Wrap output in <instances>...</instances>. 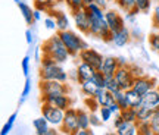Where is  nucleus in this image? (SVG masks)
<instances>
[{
    "instance_id": "53",
    "label": "nucleus",
    "mask_w": 159,
    "mask_h": 135,
    "mask_svg": "<svg viewBox=\"0 0 159 135\" xmlns=\"http://www.w3.org/2000/svg\"><path fill=\"white\" fill-rule=\"evenodd\" d=\"M34 19H35V22L41 19V11L40 9H34Z\"/></svg>"
},
{
    "instance_id": "56",
    "label": "nucleus",
    "mask_w": 159,
    "mask_h": 135,
    "mask_svg": "<svg viewBox=\"0 0 159 135\" xmlns=\"http://www.w3.org/2000/svg\"><path fill=\"white\" fill-rule=\"evenodd\" d=\"M83 2H84L85 5H90V3H93V2H94V0H83Z\"/></svg>"
},
{
    "instance_id": "26",
    "label": "nucleus",
    "mask_w": 159,
    "mask_h": 135,
    "mask_svg": "<svg viewBox=\"0 0 159 135\" xmlns=\"http://www.w3.org/2000/svg\"><path fill=\"white\" fill-rule=\"evenodd\" d=\"M118 135H136L137 134V124L136 122H127L124 120L122 124L116 128Z\"/></svg>"
},
{
    "instance_id": "49",
    "label": "nucleus",
    "mask_w": 159,
    "mask_h": 135,
    "mask_svg": "<svg viewBox=\"0 0 159 135\" xmlns=\"http://www.w3.org/2000/svg\"><path fill=\"white\" fill-rule=\"evenodd\" d=\"M122 122H124L122 116H121V115H116V118H115V120H114V128H115V129H116V128H118V126L122 124Z\"/></svg>"
},
{
    "instance_id": "5",
    "label": "nucleus",
    "mask_w": 159,
    "mask_h": 135,
    "mask_svg": "<svg viewBox=\"0 0 159 135\" xmlns=\"http://www.w3.org/2000/svg\"><path fill=\"white\" fill-rule=\"evenodd\" d=\"M41 115L49 120V124L52 126L61 129V126L63 124V118H65V110L53 106L50 103H43V106H41Z\"/></svg>"
},
{
    "instance_id": "17",
    "label": "nucleus",
    "mask_w": 159,
    "mask_h": 135,
    "mask_svg": "<svg viewBox=\"0 0 159 135\" xmlns=\"http://www.w3.org/2000/svg\"><path fill=\"white\" fill-rule=\"evenodd\" d=\"M119 68V62H118V57H114V56H108L105 57L103 60V66H102V71L105 75H115V72L118 71Z\"/></svg>"
},
{
    "instance_id": "47",
    "label": "nucleus",
    "mask_w": 159,
    "mask_h": 135,
    "mask_svg": "<svg viewBox=\"0 0 159 135\" xmlns=\"http://www.w3.org/2000/svg\"><path fill=\"white\" fill-rule=\"evenodd\" d=\"M130 68H131V71H133V73H134L136 76L144 75V73H143V69H142L140 66H136V65H130Z\"/></svg>"
},
{
    "instance_id": "3",
    "label": "nucleus",
    "mask_w": 159,
    "mask_h": 135,
    "mask_svg": "<svg viewBox=\"0 0 159 135\" xmlns=\"http://www.w3.org/2000/svg\"><path fill=\"white\" fill-rule=\"evenodd\" d=\"M89 18H90V33H89V35L100 38L105 43H112L114 33H112V29L109 28L106 19L94 16V15H89Z\"/></svg>"
},
{
    "instance_id": "19",
    "label": "nucleus",
    "mask_w": 159,
    "mask_h": 135,
    "mask_svg": "<svg viewBox=\"0 0 159 135\" xmlns=\"http://www.w3.org/2000/svg\"><path fill=\"white\" fill-rule=\"evenodd\" d=\"M96 98H97V101L100 103V106H111L115 101L114 93L108 91L106 88H99L96 93Z\"/></svg>"
},
{
    "instance_id": "48",
    "label": "nucleus",
    "mask_w": 159,
    "mask_h": 135,
    "mask_svg": "<svg viewBox=\"0 0 159 135\" xmlns=\"http://www.w3.org/2000/svg\"><path fill=\"white\" fill-rule=\"evenodd\" d=\"M25 40H27V43H28L30 46L34 43V35L31 33V29H27V31H25Z\"/></svg>"
},
{
    "instance_id": "25",
    "label": "nucleus",
    "mask_w": 159,
    "mask_h": 135,
    "mask_svg": "<svg viewBox=\"0 0 159 135\" xmlns=\"http://www.w3.org/2000/svg\"><path fill=\"white\" fill-rule=\"evenodd\" d=\"M18 6H19V12L22 13L27 25H33L35 22V19H34V11L31 9V6H28L27 3H24V2H19Z\"/></svg>"
},
{
    "instance_id": "42",
    "label": "nucleus",
    "mask_w": 159,
    "mask_h": 135,
    "mask_svg": "<svg viewBox=\"0 0 159 135\" xmlns=\"http://www.w3.org/2000/svg\"><path fill=\"white\" fill-rule=\"evenodd\" d=\"M30 93H31V79L27 78L25 84H24V88H22V94H21V100H19V104H22L24 101L27 100V97L30 96Z\"/></svg>"
},
{
    "instance_id": "18",
    "label": "nucleus",
    "mask_w": 159,
    "mask_h": 135,
    "mask_svg": "<svg viewBox=\"0 0 159 135\" xmlns=\"http://www.w3.org/2000/svg\"><path fill=\"white\" fill-rule=\"evenodd\" d=\"M125 97H127V101H128V106L130 107H140L143 104V96L142 94H139L134 88H128V90H125Z\"/></svg>"
},
{
    "instance_id": "7",
    "label": "nucleus",
    "mask_w": 159,
    "mask_h": 135,
    "mask_svg": "<svg viewBox=\"0 0 159 135\" xmlns=\"http://www.w3.org/2000/svg\"><path fill=\"white\" fill-rule=\"evenodd\" d=\"M61 132L68 135H77L80 131L78 126V118H77V109L69 107L65 110V118H63V124L61 126Z\"/></svg>"
},
{
    "instance_id": "52",
    "label": "nucleus",
    "mask_w": 159,
    "mask_h": 135,
    "mask_svg": "<svg viewBox=\"0 0 159 135\" xmlns=\"http://www.w3.org/2000/svg\"><path fill=\"white\" fill-rule=\"evenodd\" d=\"M94 3H97V5L100 6V7H103V9H106V5H108V0H94Z\"/></svg>"
},
{
    "instance_id": "2",
    "label": "nucleus",
    "mask_w": 159,
    "mask_h": 135,
    "mask_svg": "<svg viewBox=\"0 0 159 135\" xmlns=\"http://www.w3.org/2000/svg\"><path fill=\"white\" fill-rule=\"evenodd\" d=\"M41 51H43V54L52 56L55 60H57V62L62 63V65L68 62L69 57L72 56L57 33L55 34V35H52L50 38L41 46Z\"/></svg>"
},
{
    "instance_id": "32",
    "label": "nucleus",
    "mask_w": 159,
    "mask_h": 135,
    "mask_svg": "<svg viewBox=\"0 0 159 135\" xmlns=\"http://www.w3.org/2000/svg\"><path fill=\"white\" fill-rule=\"evenodd\" d=\"M114 97H115V101L121 106V110H122V109H127V107H130L128 106V101H127V97H125V91L124 90L115 91Z\"/></svg>"
},
{
    "instance_id": "58",
    "label": "nucleus",
    "mask_w": 159,
    "mask_h": 135,
    "mask_svg": "<svg viewBox=\"0 0 159 135\" xmlns=\"http://www.w3.org/2000/svg\"><path fill=\"white\" fill-rule=\"evenodd\" d=\"M53 2H56V3H57V2H62V0H53Z\"/></svg>"
},
{
    "instance_id": "9",
    "label": "nucleus",
    "mask_w": 159,
    "mask_h": 135,
    "mask_svg": "<svg viewBox=\"0 0 159 135\" xmlns=\"http://www.w3.org/2000/svg\"><path fill=\"white\" fill-rule=\"evenodd\" d=\"M115 78L118 81L121 90H128V88H133V84H134V79H136V75L133 73L130 65H125V66H119L118 71L115 72Z\"/></svg>"
},
{
    "instance_id": "28",
    "label": "nucleus",
    "mask_w": 159,
    "mask_h": 135,
    "mask_svg": "<svg viewBox=\"0 0 159 135\" xmlns=\"http://www.w3.org/2000/svg\"><path fill=\"white\" fill-rule=\"evenodd\" d=\"M84 106L90 113H97L100 109V103L97 101L96 97H85L84 98Z\"/></svg>"
},
{
    "instance_id": "39",
    "label": "nucleus",
    "mask_w": 159,
    "mask_h": 135,
    "mask_svg": "<svg viewBox=\"0 0 159 135\" xmlns=\"http://www.w3.org/2000/svg\"><path fill=\"white\" fill-rule=\"evenodd\" d=\"M63 2H66V5L69 6V9L72 12L80 11V9H84L85 7V3L83 0H63Z\"/></svg>"
},
{
    "instance_id": "22",
    "label": "nucleus",
    "mask_w": 159,
    "mask_h": 135,
    "mask_svg": "<svg viewBox=\"0 0 159 135\" xmlns=\"http://www.w3.org/2000/svg\"><path fill=\"white\" fill-rule=\"evenodd\" d=\"M80 88H81V93H83L85 97H96V93H97V90H99L97 84L93 79H87L84 82H81V84H80Z\"/></svg>"
},
{
    "instance_id": "33",
    "label": "nucleus",
    "mask_w": 159,
    "mask_h": 135,
    "mask_svg": "<svg viewBox=\"0 0 159 135\" xmlns=\"http://www.w3.org/2000/svg\"><path fill=\"white\" fill-rule=\"evenodd\" d=\"M136 7L142 13H149L152 9V0H136Z\"/></svg>"
},
{
    "instance_id": "31",
    "label": "nucleus",
    "mask_w": 159,
    "mask_h": 135,
    "mask_svg": "<svg viewBox=\"0 0 159 135\" xmlns=\"http://www.w3.org/2000/svg\"><path fill=\"white\" fill-rule=\"evenodd\" d=\"M137 134L139 135H155L150 122H137Z\"/></svg>"
},
{
    "instance_id": "21",
    "label": "nucleus",
    "mask_w": 159,
    "mask_h": 135,
    "mask_svg": "<svg viewBox=\"0 0 159 135\" xmlns=\"http://www.w3.org/2000/svg\"><path fill=\"white\" fill-rule=\"evenodd\" d=\"M50 15L55 18V21H56L57 31H65V29H69V19H68V16H66L63 12L50 11Z\"/></svg>"
},
{
    "instance_id": "6",
    "label": "nucleus",
    "mask_w": 159,
    "mask_h": 135,
    "mask_svg": "<svg viewBox=\"0 0 159 135\" xmlns=\"http://www.w3.org/2000/svg\"><path fill=\"white\" fill-rule=\"evenodd\" d=\"M41 96H55V94H68L69 88L65 82L56 79H41L40 82Z\"/></svg>"
},
{
    "instance_id": "27",
    "label": "nucleus",
    "mask_w": 159,
    "mask_h": 135,
    "mask_svg": "<svg viewBox=\"0 0 159 135\" xmlns=\"http://www.w3.org/2000/svg\"><path fill=\"white\" fill-rule=\"evenodd\" d=\"M124 120L127 122H136L137 124V110L134 107H127V109H122L121 113H119Z\"/></svg>"
},
{
    "instance_id": "55",
    "label": "nucleus",
    "mask_w": 159,
    "mask_h": 135,
    "mask_svg": "<svg viewBox=\"0 0 159 135\" xmlns=\"http://www.w3.org/2000/svg\"><path fill=\"white\" fill-rule=\"evenodd\" d=\"M40 50H41V47H37V49H35V59H37V60H41V59H40Z\"/></svg>"
},
{
    "instance_id": "37",
    "label": "nucleus",
    "mask_w": 159,
    "mask_h": 135,
    "mask_svg": "<svg viewBox=\"0 0 159 135\" xmlns=\"http://www.w3.org/2000/svg\"><path fill=\"white\" fill-rule=\"evenodd\" d=\"M149 46H150V49H152L155 53L159 54V31L149 35Z\"/></svg>"
},
{
    "instance_id": "12",
    "label": "nucleus",
    "mask_w": 159,
    "mask_h": 135,
    "mask_svg": "<svg viewBox=\"0 0 159 135\" xmlns=\"http://www.w3.org/2000/svg\"><path fill=\"white\" fill-rule=\"evenodd\" d=\"M43 103H50L53 106L59 107L62 110H66L69 107H72V98L68 94H55V96H41Z\"/></svg>"
},
{
    "instance_id": "8",
    "label": "nucleus",
    "mask_w": 159,
    "mask_h": 135,
    "mask_svg": "<svg viewBox=\"0 0 159 135\" xmlns=\"http://www.w3.org/2000/svg\"><path fill=\"white\" fill-rule=\"evenodd\" d=\"M78 59L81 62H85V63H89V65H91L96 71H100V69H102L103 60H105V57H103L99 51L94 50V49H90V47L80 51Z\"/></svg>"
},
{
    "instance_id": "54",
    "label": "nucleus",
    "mask_w": 159,
    "mask_h": 135,
    "mask_svg": "<svg viewBox=\"0 0 159 135\" xmlns=\"http://www.w3.org/2000/svg\"><path fill=\"white\" fill-rule=\"evenodd\" d=\"M118 62H119V66H125V65H128V63H127V59H125L124 56H119Z\"/></svg>"
},
{
    "instance_id": "46",
    "label": "nucleus",
    "mask_w": 159,
    "mask_h": 135,
    "mask_svg": "<svg viewBox=\"0 0 159 135\" xmlns=\"http://www.w3.org/2000/svg\"><path fill=\"white\" fill-rule=\"evenodd\" d=\"M44 27L47 29H50V31H55V29H57V25H56L55 18H46V19H44Z\"/></svg>"
},
{
    "instance_id": "44",
    "label": "nucleus",
    "mask_w": 159,
    "mask_h": 135,
    "mask_svg": "<svg viewBox=\"0 0 159 135\" xmlns=\"http://www.w3.org/2000/svg\"><path fill=\"white\" fill-rule=\"evenodd\" d=\"M102 118H100V115H96V113H90V124L93 128H97V126H100L102 125Z\"/></svg>"
},
{
    "instance_id": "50",
    "label": "nucleus",
    "mask_w": 159,
    "mask_h": 135,
    "mask_svg": "<svg viewBox=\"0 0 159 135\" xmlns=\"http://www.w3.org/2000/svg\"><path fill=\"white\" fill-rule=\"evenodd\" d=\"M130 31H131V37H133V38H140V34L142 33H140V29L137 28V27H134V28L130 29Z\"/></svg>"
},
{
    "instance_id": "51",
    "label": "nucleus",
    "mask_w": 159,
    "mask_h": 135,
    "mask_svg": "<svg viewBox=\"0 0 159 135\" xmlns=\"http://www.w3.org/2000/svg\"><path fill=\"white\" fill-rule=\"evenodd\" d=\"M77 135H93V131L89 128V129H80L77 132Z\"/></svg>"
},
{
    "instance_id": "15",
    "label": "nucleus",
    "mask_w": 159,
    "mask_h": 135,
    "mask_svg": "<svg viewBox=\"0 0 159 135\" xmlns=\"http://www.w3.org/2000/svg\"><path fill=\"white\" fill-rule=\"evenodd\" d=\"M75 71H77V76H78V84L84 82L87 79H91L93 75H94V72H96L94 68L91 66V65H89V63H85V62L80 63Z\"/></svg>"
},
{
    "instance_id": "13",
    "label": "nucleus",
    "mask_w": 159,
    "mask_h": 135,
    "mask_svg": "<svg viewBox=\"0 0 159 135\" xmlns=\"http://www.w3.org/2000/svg\"><path fill=\"white\" fill-rule=\"evenodd\" d=\"M105 19H106V22H108L109 28L112 29V33L121 29L125 25L124 18L121 16L116 11H112V9H111V11H105Z\"/></svg>"
},
{
    "instance_id": "23",
    "label": "nucleus",
    "mask_w": 159,
    "mask_h": 135,
    "mask_svg": "<svg viewBox=\"0 0 159 135\" xmlns=\"http://www.w3.org/2000/svg\"><path fill=\"white\" fill-rule=\"evenodd\" d=\"M77 118H78L80 129H89L91 128L90 124V112L85 109H77Z\"/></svg>"
},
{
    "instance_id": "16",
    "label": "nucleus",
    "mask_w": 159,
    "mask_h": 135,
    "mask_svg": "<svg viewBox=\"0 0 159 135\" xmlns=\"http://www.w3.org/2000/svg\"><path fill=\"white\" fill-rule=\"evenodd\" d=\"M143 104L150 107V109H156L159 107V88L155 87L153 90H150L143 96Z\"/></svg>"
},
{
    "instance_id": "4",
    "label": "nucleus",
    "mask_w": 159,
    "mask_h": 135,
    "mask_svg": "<svg viewBox=\"0 0 159 135\" xmlns=\"http://www.w3.org/2000/svg\"><path fill=\"white\" fill-rule=\"evenodd\" d=\"M57 34H59V37L62 38V41L65 43L66 49L69 50V53H71L72 56H78L81 50L89 49V44L80 37L78 34L74 33V31H71V29L57 31Z\"/></svg>"
},
{
    "instance_id": "35",
    "label": "nucleus",
    "mask_w": 159,
    "mask_h": 135,
    "mask_svg": "<svg viewBox=\"0 0 159 135\" xmlns=\"http://www.w3.org/2000/svg\"><path fill=\"white\" fill-rule=\"evenodd\" d=\"M115 3L124 12H128L133 7H136V0H115Z\"/></svg>"
},
{
    "instance_id": "41",
    "label": "nucleus",
    "mask_w": 159,
    "mask_h": 135,
    "mask_svg": "<svg viewBox=\"0 0 159 135\" xmlns=\"http://www.w3.org/2000/svg\"><path fill=\"white\" fill-rule=\"evenodd\" d=\"M139 13H142V12L139 11L137 7H133L131 11L125 12V21H127V22H130V24H136L137 15H139Z\"/></svg>"
},
{
    "instance_id": "1",
    "label": "nucleus",
    "mask_w": 159,
    "mask_h": 135,
    "mask_svg": "<svg viewBox=\"0 0 159 135\" xmlns=\"http://www.w3.org/2000/svg\"><path fill=\"white\" fill-rule=\"evenodd\" d=\"M40 62V79H56L61 82L68 81L69 73L62 68V63L55 60L52 56L43 54Z\"/></svg>"
},
{
    "instance_id": "24",
    "label": "nucleus",
    "mask_w": 159,
    "mask_h": 135,
    "mask_svg": "<svg viewBox=\"0 0 159 135\" xmlns=\"http://www.w3.org/2000/svg\"><path fill=\"white\" fill-rule=\"evenodd\" d=\"M137 122H150V119L153 116L155 109H150V107L142 104L140 107H137Z\"/></svg>"
},
{
    "instance_id": "30",
    "label": "nucleus",
    "mask_w": 159,
    "mask_h": 135,
    "mask_svg": "<svg viewBox=\"0 0 159 135\" xmlns=\"http://www.w3.org/2000/svg\"><path fill=\"white\" fill-rule=\"evenodd\" d=\"M34 3L35 9H40L43 12H50L56 2H53V0H34Z\"/></svg>"
},
{
    "instance_id": "45",
    "label": "nucleus",
    "mask_w": 159,
    "mask_h": 135,
    "mask_svg": "<svg viewBox=\"0 0 159 135\" xmlns=\"http://www.w3.org/2000/svg\"><path fill=\"white\" fill-rule=\"evenodd\" d=\"M152 24L153 27L159 31V5L153 9V13H152Z\"/></svg>"
},
{
    "instance_id": "14",
    "label": "nucleus",
    "mask_w": 159,
    "mask_h": 135,
    "mask_svg": "<svg viewBox=\"0 0 159 135\" xmlns=\"http://www.w3.org/2000/svg\"><path fill=\"white\" fill-rule=\"evenodd\" d=\"M131 31L127 27H122L121 29H118V31H115L114 35H112V43H114L116 47H125V46L128 44L131 41Z\"/></svg>"
},
{
    "instance_id": "20",
    "label": "nucleus",
    "mask_w": 159,
    "mask_h": 135,
    "mask_svg": "<svg viewBox=\"0 0 159 135\" xmlns=\"http://www.w3.org/2000/svg\"><path fill=\"white\" fill-rule=\"evenodd\" d=\"M33 126H34L35 134L37 135H47V132H49L52 125L49 124V120L41 115V118H37L33 120Z\"/></svg>"
},
{
    "instance_id": "36",
    "label": "nucleus",
    "mask_w": 159,
    "mask_h": 135,
    "mask_svg": "<svg viewBox=\"0 0 159 135\" xmlns=\"http://www.w3.org/2000/svg\"><path fill=\"white\" fill-rule=\"evenodd\" d=\"M91 79L96 82L99 88H105V84H106V75H105L102 71H96Z\"/></svg>"
},
{
    "instance_id": "57",
    "label": "nucleus",
    "mask_w": 159,
    "mask_h": 135,
    "mask_svg": "<svg viewBox=\"0 0 159 135\" xmlns=\"http://www.w3.org/2000/svg\"><path fill=\"white\" fill-rule=\"evenodd\" d=\"M13 2H15V3H16V5H18V3H19V2H21V0H13Z\"/></svg>"
},
{
    "instance_id": "40",
    "label": "nucleus",
    "mask_w": 159,
    "mask_h": 135,
    "mask_svg": "<svg viewBox=\"0 0 159 135\" xmlns=\"http://www.w3.org/2000/svg\"><path fill=\"white\" fill-rule=\"evenodd\" d=\"M99 115H100V118H102L103 122H109L114 113H112V110H111L108 106H100V109H99Z\"/></svg>"
},
{
    "instance_id": "38",
    "label": "nucleus",
    "mask_w": 159,
    "mask_h": 135,
    "mask_svg": "<svg viewBox=\"0 0 159 135\" xmlns=\"http://www.w3.org/2000/svg\"><path fill=\"white\" fill-rule=\"evenodd\" d=\"M150 126H152L155 135H159V107L155 109L153 116H152V119H150Z\"/></svg>"
},
{
    "instance_id": "10",
    "label": "nucleus",
    "mask_w": 159,
    "mask_h": 135,
    "mask_svg": "<svg viewBox=\"0 0 159 135\" xmlns=\"http://www.w3.org/2000/svg\"><path fill=\"white\" fill-rule=\"evenodd\" d=\"M156 87V79L152 78V76H148V75H140V76H136L134 79V84H133V88L139 93L144 96L146 93H149L150 90H153Z\"/></svg>"
},
{
    "instance_id": "43",
    "label": "nucleus",
    "mask_w": 159,
    "mask_h": 135,
    "mask_svg": "<svg viewBox=\"0 0 159 135\" xmlns=\"http://www.w3.org/2000/svg\"><path fill=\"white\" fill-rule=\"evenodd\" d=\"M30 63H31V57L30 56H25L22 59V63H21V66H22V72L24 75L28 78V75H30Z\"/></svg>"
},
{
    "instance_id": "11",
    "label": "nucleus",
    "mask_w": 159,
    "mask_h": 135,
    "mask_svg": "<svg viewBox=\"0 0 159 135\" xmlns=\"http://www.w3.org/2000/svg\"><path fill=\"white\" fill-rule=\"evenodd\" d=\"M72 18H74V24L80 33L89 35V33H90V18H89V13L85 11V7L72 12Z\"/></svg>"
},
{
    "instance_id": "29",
    "label": "nucleus",
    "mask_w": 159,
    "mask_h": 135,
    "mask_svg": "<svg viewBox=\"0 0 159 135\" xmlns=\"http://www.w3.org/2000/svg\"><path fill=\"white\" fill-rule=\"evenodd\" d=\"M105 88L111 93H115V91L121 90V87H119L118 81L115 78V75H106V84H105Z\"/></svg>"
},
{
    "instance_id": "34",
    "label": "nucleus",
    "mask_w": 159,
    "mask_h": 135,
    "mask_svg": "<svg viewBox=\"0 0 159 135\" xmlns=\"http://www.w3.org/2000/svg\"><path fill=\"white\" fill-rule=\"evenodd\" d=\"M16 118H18L16 113H12L11 116H9V119H7V122L5 124V126H3V129H2V132H0V134H2V135H7V134H9V132L12 131V128H13V125H15Z\"/></svg>"
}]
</instances>
